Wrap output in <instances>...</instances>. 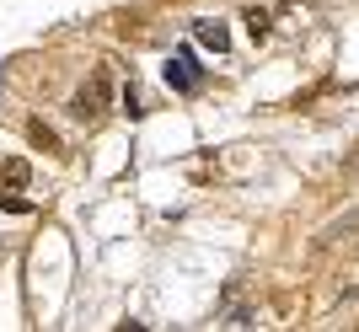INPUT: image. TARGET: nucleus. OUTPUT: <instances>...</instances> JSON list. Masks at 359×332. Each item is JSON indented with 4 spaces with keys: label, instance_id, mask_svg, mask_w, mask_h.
Listing matches in <instances>:
<instances>
[{
    "label": "nucleus",
    "instance_id": "obj_5",
    "mask_svg": "<svg viewBox=\"0 0 359 332\" xmlns=\"http://www.w3.org/2000/svg\"><path fill=\"white\" fill-rule=\"evenodd\" d=\"M247 32H252V43L269 38V11H247Z\"/></svg>",
    "mask_w": 359,
    "mask_h": 332
},
{
    "label": "nucleus",
    "instance_id": "obj_3",
    "mask_svg": "<svg viewBox=\"0 0 359 332\" xmlns=\"http://www.w3.org/2000/svg\"><path fill=\"white\" fill-rule=\"evenodd\" d=\"M27 139L38 145V151H60V134H54L43 118H32V123H27Z\"/></svg>",
    "mask_w": 359,
    "mask_h": 332
},
{
    "label": "nucleus",
    "instance_id": "obj_4",
    "mask_svg": "<svg viewBox=\"0 0 359 332\" xmlns=\"http://www.w3.org/2000/svg\"><path fill=\"white\" fill-rule=\"evenodd\" d=\"M198 43H210V48H225V27H220V22H198Z\"/></svg>",
    "mask_w": 359,
    "mask_h": 332
},
{
    "label": "nucleus",
    "instance_id": "obj_2",
    "mask_svg": "<svg viewBox=\"0 0 359 332\" xmlns=\"http://www.w3.org/2000/svg\"><path fill=\"white\" fill-rule=\"evenodd\" d=\"M27 177H32V166L22 161V155H11V161L0 166V193H16V188H27Z\"/></svg>",
    "mask_w": 359,
    "mask_h": 332
},
{
    "label": "nucleus",
    "instance_id": "obj_1",
    "mask_svg": "<svg viewBox=\"0 0 359 332\" xmlns=\"http://www.w3.org/2000/svg\"><path fill=\"white\" fill-rule=\"evenodd\" d=\"M102 102H107V76H102V70H97V76H91V86H81V91H75L70 113H75V118H81V123H91V118H97V113H102Z\"/></svg>",
    "mask_w": 359,
    "mask_h": 332
}]
</instances>
